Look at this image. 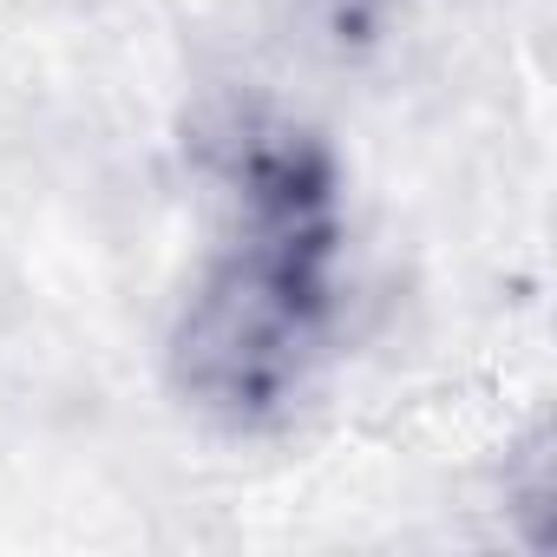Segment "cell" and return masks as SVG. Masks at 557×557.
<instances>
[{"mask_svg":"<svg viewBox=\"0 0 557 557\" xmlns=\"http://www.w3.org/2000/svg\"><path fill=\"white\" fill-rule=\"evenodd\" d=\"M230 197L236 236L177 329V374L203 407L256 420L302 387L322 348L335 210L322 158L256 125L230 145Z\"/></svg>","mask_w":557,"mask_h":557,"instance_id":"6da1fadb","label":"cell"}]
</instances>
